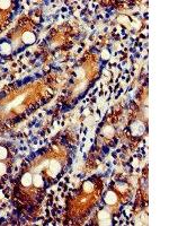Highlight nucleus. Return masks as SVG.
<instances>
[{
	"label": "nucleus",
	"mask_w": 169,
	"mask_h": 226,
	"mask_svg": "<svg viewBox=\"0 0 169 226\" xmlns=\"http://www.w3.org/2000/svg\"><path fill=\"white\" fill-rule=\"evenodd\" d=\"M7 149L4 148V147H0V159H5L7 157Z\"/></svg>",
	"instance_id": "obj_7"
},
{
	"label": "nucleus",
	"mask_w": 169,
	"mask_h": 226,
	"mask_svg": "<svg viewBox=\"0 0 169 226\" xmlns=\"http://www.w3.org/2000/svg\"><path fill=\"white\" fill-rule=\"evenodd\" d=\"M104 135L107 136V137H111L113 135V128L112 127H106L104 129Z\"/></svg>",
	"instance_id": "obj_8"
},
{
	"label": "nucleus",
	"mask_w": 169,
	"mask_h": 226,
	"mask_svg": "<svg viewBox=\"0 0 169 226\" xmlns=\"http://www.w3.org/2000/svg\"><path fill=\"white\" fill-rule=\"evenodd\" d=\"M105 200H106L107 203L113 205V203H116L117 197H116V194H115V193H113V192H108V193L106 194V197H105Z\"/></svg>",
	"instance_id": "obj_2"
},
{
	"label": "nucleus",
	"mask_w": 169,
	"mask_h": 226,
	"mask_svg": "<svg viewBox=\"0 0 169 226\" xmlns=\"http://www.w3.org/2000/svg\"><path fill=\"white\" fill-rule=\"evenodd\" d=\"M108 217H109V214L107 213V211H105V210H103V211H101L99 213V219L101 220V224H103V225H105V224H108Z\"/></svg>",
	"instance_id": "obj_5"
},
{
	"label": "nucleus",
	"mask_w": 169,
	"mask_h": 226,
	"mask_svg": "<svg viewBox=\"0 0 169 226\" xmlns=\"http://www.w3.org/2000/svg\"><path fill=\"white\" fill-rule=\"evenodd\" d=\"M32 181H33V176L29 174V173H27V174H25L24 176H23L22 183H23V186H31Z\"/></svg>",
	"instance_id": "obj_3"
},
{
	"label": "nucleus",
	"mask_w": 169,
	"mask_h": 226,
	"mask_svg": "<svg viewBox=\"0 0 169 226\" xmlns=\"http://www.w3.org/2000/svg\"><path fill=\"white\" fill-rule=\"evenodd\" d=\"M6 171H7V167H6V165L4 163H0V176L5 174Z\"/></svg>",
	"instance_id": "obj_9"
},
{
	"label": "nucleus",
	"mask_w": 169,
	"mask_h": 226,
	"mask_svg": "<svg viewBox=\"0 0 169 226\" xmlns=\"http://www.w3.org/2000/svg\"><path fill=\"white\" fill-rule=\"evenodd\" d=\"M132 130L134 131L135 135H141L143 131H144V125L142 122H135L133 125H132Z\"/></svg>",
	"instance_id": "obj_1"
},
{
	"label": "nucleus",
	"mask_w": 169,
	"mask_h": 226,
	"mask_svg": "<svg viewBox=\"0 0 169 226\" xmlns=\"http://www.w3.org/2000/svg\"><path fill=\"white\" fill-rule=\"evenodd\" d=\"M10 5L9 1H0V8H8Z\"/></svg>",
	"instance_id": "obj_10"
},
{
	"label": "nucleus",
	"mask_w": 169,
	"mask_h": 226,
	"mask_svg": "<svg viewBox=\"0 0 169 226\" xmlns=\"http://www.w3.org/2000/svg\"><path fill=\"white\" fill-rule=\"evenodd\" d=\"M23 40H24V42L25 43H33L34 40H35V35L33 33H31V32H27L26 34H24V36H23Z\"/></svg>",
	"instance_id": "obj_4"
},
{
	"label": "nucleus",
	"mask_w": 169,
	"mask_h": 226,
	"mask_svg": "<svg viewBox=\"0 0 169 226\" xmlns=\"http://www.w3.org/2000/svg\"><path fill=\"white\" fill-rule=\"evenodd\" d=\"M33 181H34V184H35L36 186H42L43 184H44V181H43V179H42V176L39 174H36L35 176H34Z\"/></svg>",
	"instance_id": "obj_6"
}]
</instances>
